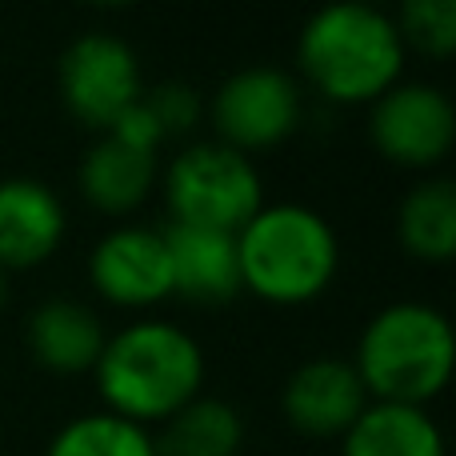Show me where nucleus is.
I'll return each instance as SVG.
<instances>
[{
	"label": "nucleus",
	"instance_id": "7",
	"mask_svg": "<svg viewBox=\"0 0 456 456\" xmlns=\"http://www.w3.org/2000/svg\"><path fill=\"white\" fill-rule=\"evenodd\" d=\"M300 120V88L284 69L248 64L232 72L213 96V125L221 144L236 152L273 149L297 128Z\"/></svg>",
	"mask_w": 456,
	"mask_h": 456
},
{
	"label": "nucleus",
	"instance_id": "12",
	"mask_svg": "<svg viewBox=\"0 0 456 456\" xmlns=\"http://www.w3.org/2000/svg\"><path fill=\"white\" fill-rule=\"evenodd\" d=\"M64 205L48 184L28 176L0 181V268H32L56 252Z\"/></svg>",
	"mask_w": 456,
	"mask_h": 456
},
{
	"label": "nucleus",
	"instance_id": "22",
	"mask_svg": "<svg viewBox=\"0 0 456 456\" xmlns=\"http://www.w3.org/2000/svg\"><path fill=\"white\" fill-rule=\"evenodd\" d=\"M0 305H4V268H0Z\"/></svg>",
	"mask_w": 456,
	"mask_h": 456
},
{
	"label": "nucleus",
	"instance_id": "9",
	"mask_svg": "<svg viewBox=\"0 0 456 456\" xmlns=\"http://www.w3.org/2000/svg\"><path fill=\"white\" fill-rule=\"evenodd\" d=\"M88 276L96 292L120 308H144L173 297L165 232L157 228H112L88 256Z\"/></svg>",
	"mask_w": 456,
	"mask_h": 456
},
{
	"label": "nucleus",
	"instance_id": "15",
	"mask_svg": "<svg viewBox=\"0 0 456 456\" xmlns=\"http://www.w3.org/2000/svg\"><path fill=\"white\" fill-rule=\"evenodd\" d=\"M345 456H444V436L425 409L377 401L345 433Z\"/></svg>",
	"mask_w": 456,
	"mask_h": 456
},
{
	"label": "nucleus",
	"instance_id": "4",
	"mask_svg": "<svg viewBox=\"0 0 456 456\" xmlns=\"http://www.w3.org/2000/svg\"><path fill=\"white\" fill-rule=\"evenodd\" d=\"M240 289L268 305H308L340 268L332 224L308 205H265L236 232Z\"/></svg>",
	"mask_w": 456,
	"mask_h": 456
},
{
	"label": "nucleus",
	"instance_id": "3",
	"mask_svg": "<svg viewBox=\"0 0 456 456\" xmlns=\"http://www.w3.org/2000/svg\"><path fill=\"white\" fill-rule=\"evenodd\" d=\"M452 364L456 340L449 316L420 300H396L364 324L353 369L369 396L425 409L449 385Z\"/></svg>",
	"mask_w": 456,
	"mask_h": 456
},
{
	"label": "nucleus",
	"instance_id": "2",
	"mask_svg": "<svg viewBox=\"0 0 456 456\" xmlns=\"http://www.w3.org/2000/svg\"><path fill=\"white\" fill-rule=\"evenodd\" d=\"M297 56L321 96L337 104L377 101L404 69V40L388 12L361 0H340L308 16Z\"/></svg>",
	"mask_w": 456,
	"mask_h": 456
},
{
	"label": "nucleus",
	"instance_id": "16",
	"mask_svg": "<svg viewBox=\"0 0 456 456\" xmlns=\"http://www.w3.org/2000/svg\"><path fill=\"white\" fill-rule=\"evenodd\" d=\"M157 456H236L244 444V417L228 401L192 396L184 409L168 417Z\"/></svg>",
	"mask_w": 456,
	"mask_h": 456
},
{
	"label": "nucleus",
	"instance_id": "5",
	"mask_svg": "<svg viewBox=\"0 0 456 456\" xmlns=\"http://www.w3.org/2000/svg\"><path fill=\"white\" fill-rule=\"evenodd\" d=\"M165 197L176 224L240 232L265 208V184L244 152L221 141H205L184 149L168 165Z\"/></svg>",
	"mask_w": 456,
	"mask_h": 456
},
{
	"label": "nucleus",
	"instance_id": "8",
	"mask_svg": "<svg viewBox=\"0 0 456 456\" xmlns=\"http://www.w3.org/2000/svg\"><path fill=\"white\" fill-rule=\"evenodd\" d=\"M372 144L404 168H425L449 157L456 141L452 101L436 85H393L372 101Z\"/></svg>",
	"mask_w": 456,
	"mask_h": 456
},
{
	"label": "nucleus",
	"instance_id": "19",
	"mask_svg": "<svg viewBox=\"0 0 456 456\" xmlns=\"http://www.w3.org/2000/svg\"><path fill=\"white\" fill-rule=\"evenodd\" d=\"M404 45L428 56H449L456 48V0H409L396 20Z\"/></svg>",
	"mask_w": 456,
	"mask_h": 456
},
{
	"label": "nucleus",
	"instance_id": "10",
	"mask_svg": "<svg viewBox=\"0 0 456 456\" xmlns=\"http://www.w3.org/2000/svg\"><path fill=\"white\" fill-rule=\"evenodd\" d=\"M281 404L289 425L305 436H345L353 420L369 409V393H364L353 361L316 356L284 380Z\"/></svg>",
	"mask_w": 456,
	"mask_h": 456
},
{
	"label": "nucleus",
	"instance_id": "18",
	"mask_svg": "<svg viewBox=\"0 0 456 456\" xmlns=\"http://www.w3.org/2000/svg\"><path fill=\"white\" fill-rule=\"evenodd\" d=\"M48 456H157V444L144 425L117 412H85L53 436Z\"/></svg>",
	"mask_w": 456,
	"mask_h": 456
},
{
	"label": "nucleus",
	"instance_id": "20",
	"mask_svg": "<svg viewBox=\"0 0 456 456\" xmlns=\"http://www.w3.org/2000/svg\"><path fill=\"white\" fill-rule=\"evenodd\" d=\"M144 104L152 109V117H157V125H160V133H165V136L189 133V128L197 125V117H200L197 88L181 85V80H168V85L152 88V93L144 96Z\"/></svg>",
	"mask_w": 456,
	"mask_h": 456
},
{
	"label": "nucleus",
	"instance_id": "14",
	"mask_svg": "<svg viewBox=\"0 0 456 456\" xmlns=\"http://www.w3.org/2000/svg\"><path fill=\"white\" fill-rule=\"evenodd\" d=\"M152 181H157V157L128 149V144L112 141V136L96 141L88 149L85 165H80V192H85V200L112 216L133 213L152 192Z\"/></svg>",
	"mask_w": 456,
	"mask_h": 456
},
{
	"label": "nucleus",
	"instance_id": "11",
	"mask_svg": "<svg viewBox=\"0 0 456 456\" xmlns=\"http://www.w3.org/2000/svg\"><path fill=\"white\" fill-rule=\"evenodd\" d=\"M165 248L176 297L192 300V305H224L240 292L236 232L173 221L165 228Z\"/></svg>",
	"mask_w": 456,
	"mask_h": 456
},
{
	"label": "nucleus",
	"instance_id": "1",
	"mask_svg": "<svg viewBox=\"0 0 456 456\" xmlns=\"http://www.w3.org/2000/svg\"><path fill=\"white\" fill-rule=\"evenodd\" d=\"M205 353L197 337L168 321H136L104 340L96 361V385L109 412L144 425L168 420L176 409L200 396Z\"/></svg>",
	"mask_w": 456,
	"mask_h": 456
},
{
	"label": "nucleus",
	"instance_id": "13",
	"mask_svg": "<svg viewBox=\"0 0 456 456\" xmlns=\"http://www.w3.org/2000/svg\"><path fill=\"white\" fill-rule=\"evenodd\" d=\"M104 340L101 316L80 300H48L28 316V353L53 372L96 369Z\"/></svg>",
	"mask_w": 456,
	"mask_h": 456
},
{
	"label": "nucleus",
	"instance_id": "6",
	"mask_svg": "<svg viewBox=\"0 0 456 456\" xmlns=\"http://www.w3.org/2000/svg\"><path fill=\"white\" fill-rule=\"evenodd\" d=\"M61 96L80 125L109 128L128 104L144 96L136 53L120 37L85 32L61 56Z\"/></svg>",
	"mask_w": 456,
	"mask_h": 456
},
{
	"label": "nucleus",
	"instance_id": "21",
	"mask_svg": "<svg viewBox=\"0 0 456 456\" xmlns=\"http://www.w3.org/2000/svg\"><path fill=\"white\" fill-rule=\"evenodd\" d=\"M109 136H112V141H120V144H128V149H136V152H152V157H157L160 141H165V133H160L152 109L144 104V96L136 104H128V109L112 120Z\"/></svg>",
	"mask_w": 456,
	"mask_h": 456
},
{
	"label": "nucleus",
	"instance_id": "17",
	"mask_svg": "<svg viewBox=\"0 0 456 456\" xmlns=\"http://www.w3.org/2000/svg\"><path fill=\"white\" fill-rule=\"evenodd\" d=\"M396 232L412 256L444 265L456 252V184L444 176L417 184L401 205Z\"/></svg>",
	"mask_w": 456,
	"mask_h": 456
}]
</instances>
